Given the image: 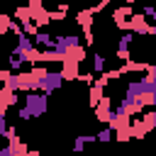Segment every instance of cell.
Wrapping results in <instances>:
<instances>
[{
  "label": "cell",
  "instance_id": "obj_12",
  "mask_svg": "<svg viewBox=\"0 0 156 156\" xmlns=\"http://www.w3.org/2000/svg\"><path fill=\"white\" fill-rule=\"evenodd\" d=\"M102 98H105V85L98 83V80H93L90 83V107H95Z\"/></svg>",
  "mask_w": 156,
  "mask_h": 156
},
{
  "label": "cell",
  "instance_id": "obj_10",
  "mask_svg": "<svg viewBox=\"0 0 156 156\" xmlns=\"http://www.w3.org/2000/svg\"><path fill=\"white\" fill-rule=\"evenodd\" d=\"M93 17H95V12H93L90 7L76 12V22H78V27H83V29H90V27H93Z\"/></svg>",
  "mask_w": 156,
  "mask_h": 156
},
{
  "label": "cell",
  "instance_id": "obj_18",
  "mask_svg": "<svg viewBox=\"0 0 156 156\" xmlns=\"http://www.w3.org/2000/svg\"><path fill=\"white\" fill-rule=\"evenodd\" d=\"M95 136H98V141H110V139H112V127L107 124V127H105V129H100Z\"/></svg>",
  "mask_w": 156,
  "mask_h": 156
},
{
  "label": "cell",
  "instance_id": "obj_2",
  "mask_svg": "<svg viewBox=\"0 0 156 156\" xmlns=\"http://www.w3.org/2000/svg\"><path fill=\"white\" fill-rule=\"evenodd\" d=\"M61 83H63V73H61V71H46V73L39 78L37 90H41V93L51 95L54 90H58V88H61Z\"/></svg>",
  "mask_w": 156,
  "mask_h": 156
},
{
  "label": "cell",
  "instance_id": "obj_11",
  "mask_svg": "<svg viewBox=\"0 0 156 156\" xmlns=\"http://www.w3.org/2000/svg\"><path fill=\"white\" fill-rule=\"evenodd\" d=\"M54 41H56V37H51L49 32H41V29H39V32L34 34V44L41 46V49H54Z\"/></svg>",
  "mask_w": 156,
  "mask_h": 156
},
{
  "label": "cell",
  "instance_id": "obj_4",
  "mask_svg": "<svg viewBox=\"0 0 156 156\" xmlns=\"http://www.w3.org/2000/svg\"><path fill=\"white\" fill-rule=\"evenodd\" d=\"M129 29L134 34H139V37H149L151 34V24L146 22V15L144 12H136V15L129 17Z\"/></svg>",
  "mask_w": 156,
  "mask_h": 156
},
{
  "label": "cell",
  "instance_id": "obj_14",
  "mask_svg": "<svg viewBox=\"0 0 156 156\" xmlns=\"http://www.w3.org/2000/svg\"><path fill=\"white\" fill-rule=\"evenodd\" d=\"M66 12H68V5H66V2H61V5H58V10H51V22H54V20H58V22H61V20H66Z\"/></svg>",
  "mask_w": 156,
  "mask_h": 156
},
{
  "label": "cell",
  "instance_id": "obj_24",
  "mask_svg": "<svg viewBox=\"0 0 156 156\" xmlns=\"http://www.w3.org/2000/svg\"><path fill=\"white\" fill-rule=\"evenodd\" d=\"M141 12H144V15H146V17H151V15H154V12H156V7H154V5H151V2H149V5H146V7H144V10H141Z\"/></svg>",
  "mask_w": 156,
  "mask_h": 156
},
{
  "label": "cell",
  "instance_id": "obj_6",
  "mask_svg": "<svg viewBox=\"0 0 156 156\" xmlns=\"http://www.w3.org/2000/svg\"><path fill=\"white\" fill-rule=\"evenodd\" d=\"M134 12H132V5L127 2L124 7H117L115 12H112V20H115V24L119 27V29H124V32H129V20L127 17H132Z\"/></svg>",
  "mask_w": 156,
  "mask_h": 156
},
{
  "label": "cell",
  "instance_id": "obj_13",
  "mask_svg": "<svg viewBox=\"0 0 156 156\" xmlns=\"http://www.w3.org/2000/svg\"><path fill=\"white\" fill-rule=\"evenodd\" d=\"M15 17L20 20V24H22V22H27V20H32V10H29V5L17 7V10H15Z\"/></svg>",
  "mask_w": 156,
  "mask_h": 156
},
{
  "label": "cell",
  "instance_id": "obj_20",
  "mask_svg": "<svg viewBox=\"0 0 156 156\" xmlns=\"http://www.w3.org/2000/svg\"><path fill=\"white\" fill-rule=\"evenodd\" d=\"M107 5H110V0H100V2H98V5H93V7H90V10H93V12H95V15H98V12H102V10H105V7H107Z\"/></svg>",
  "mask_w": 156,
  "mask_h": 156
},
{
  "label": "cell",
  "instance_id": "obj_7",
  "mask_svg": "<svg viewBox=\"0 0 156 156\" xmlns=\"http://www.w3.org/2000/svg\"><path fill=\"white\" fill-rule=\"evenodd\" d=\"M17 102V93L10 88V85H2L0 88V115H7V110Z\"/></svg>",
  "mask_w": 156,
  "mask_h": 156
},
{
  "label": "cell",
  "instance_id": "obj_19",
  "mask_svg": "<svg viewBox=\"0 0 156 156\" xmlns=\"http://www.w3.org/2000/svg\"><path fill=\"white\" fill-rule=\"evenodd\" d=\"M22 63H24V61H22V58H17L15 54L10 56V68H12V71H22Z\"/></svg>",
  "mask_w": 156,
  "mask_h": 156
},
{
  "label": "cell",
  "instance_id": "obj_26",
  "mask_svg": "<svg viewBox=\"0 0 156 156\" xmlns=\"http://www.w3.org/2000/svg\"><path fill=\"white\" fill-rule=\"evenodd\" d=\"M151 20H154V22H151V34H156V12L151 15Z\"/></svg>",
  "mask_w": 156,
  "mask_h": 156
},
{
  "label": "cell",
  "instance_id": "obj_15",
  "mask_svg": "<svg viewBox=\"0 0 156 156\" xmlns=\"http://www.w3.org/2000/svg\"><path fill=\"white\" fill-rule=\"evenodd\" d=\"M88 141H98V136H78L76 141H73V149L76 151H80V149H85V144Z\"/></svg>",
  "mask_w": 156,
  "mask_h": 156
},
{
  "label": "cell",
  "instance_id": "obj_21",
  "mask_svg": "<svg viewBox=\"0 0 156 156\" xmlns=\"http://www.w3.org/2000/svg\"><path fill=\"white\" fill-rule=\"evenodd\" d=\"M10 76H12V68H5V71H0V85H2V83H7V80H10Z\"/></svg>",
  "mask_w": 156,
  "mask_h": 156
},
{
  "label": "cell",
  "instance_id": "obj_8",
  "mask_svg": "<svg viewBox=\"0 0 156 156\" xmlns=\"http://www.w3.org/2000/svg\"><path fill=\"white\" fill-rule=\"evenodd\" d=\"M73 46H80V37L78 34H63V37H56V41H54V49L61 51V54L73 49Z\"/></svg>",
  "mask_w": 156,
  "mask_h": 156
},
{
  "label": "cell",
  "instance_id": "obj_17",
  "mask_svg": "<svg viewBox=\"0 0 156 156\" xmlns=\"http://www.w3.org/2000/svg\"><path fill=\"white\" fill-rule=\"evenodd\" d=\"M93 71H98V73L105 71V56H100V54L93 56Z\"/></svg>",
  "mask_w": 156,
  "mask_h": 156
},
{
  "label": "cell",
  "instance_id": "obj_9",
  "mask_svg": "<svg viewBox=\"0 0 156 156\" xmlns=\"http://www.w3.org/2000/svg\"><path fill=\"white\" fill-rule=\"evenodd\" d=\"M93 110H95L98 122H105V124H107V122L112 119V100H110V98H102V100H100Z\"/></svg>",
  "mask_w": 156,
  "mask_h": 156
},
{
  "label": "cell",
  "instance_id": "obj_23",
  "mask_svg": "<svg viewBox=\"0 0 156 156\" xmlns=\"http://www.w3.org/2000/svg\"><path fill=\"white\" fill-rule=\"evenodd\" d=\"M0 156H15V149L7 144V146H2V149H0Z\"/></svg>",
  "mask_w": 156,
  "mask_h": 156
},
{
  "label": "cell",
  "instance_id": "obj_25",
  "mask_svg": "<svg viewBox=\"0 0 156 156\" xmlns=\"http://www.w3.org/2000/svg\"><path fill=\"white\" fill-rule=\"evenodd\" d=\"M10 32H12V34H20V32H22V24H17V22L12 20V24H10Z\"/></svg>",
  "mask_w": 156,
  "mask_h": 156
},
{
  "label": "cell",
  "instance_id": "obj_16",
  "mask_svg": "<svg viewBox=\"0 0 156 156\" xmlns=\"http://www.w3.org/2000/svg\"><path fill=\"white\" fill-rule=\"evenodd\" d=\"M10 24H12V20H10V15H2V12H0V37L10 32Z\"/></svg>",
  "mask_w": 156,
  "mask_h": 156
},
{
  "label": "cell",
  "instance_id": "obj_5",
  "mask_svg": "<svg viewBox=\"0 0 156 156\" xmlns=\"http://www.w3.org/2000/svg\"><path fill=\"white\" fill-rule=\"evenodd\" d=\"M132 41H134V32H132V29L119 37V41H117V58H119V61H129V58H132V54H129Z\"/></svg>",
  "mask_w": 156,
  "mask_h": 156
},
{
  "label": "cell",
  "instance_id": "obj_22",
  "mask_svg": "<svg viewBox=\"0 0 156 156\" xmlns=\"http://www.w3.org/2000/svg\"><path fill=\"white\" fill-rule=\"evenodd\" d=\"M7 134V122H5V115H0V139H5Z\"/></svg>",
  "mask_w": 156,
  "mask_h": 156
},
{
  "label": "cell",
  "instance_id": "obj_1",
  "mask_svg": "<svg viewBox=\"0 0 156 156\" xmlns=\"http://www.w3.org/2000/svg\"><path fill=\"white\" fill-rule=\"evenodd\" d=\"M49 107V95L41 90H29L24 95V105L17 110L20 119H32V117H41Z\"/></svg>",
  "mask_w": 156,
  "mask_h": 156
},
{
  "label": "cell",
  "instance_id": "obj_3",
  "mask_svg": "<svg viewBox=\"0 0 156 156\" xmlns=\"http://www.w3.org/2000/svg\"><path fill=\"white\" fill-rule=\"evenodd\" d=\"M27 5H29V10H32V20H34L39 27H46V24L51 22V12L44 7V0H29Z\"/></svg>",
  "mask_w": 156,
  "mask_h": 156
}]
</instances>
